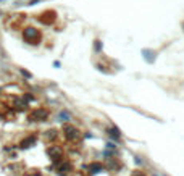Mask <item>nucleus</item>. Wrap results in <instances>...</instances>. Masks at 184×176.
Masks as SVG:
<instances>
[{"label": "nucleus", "instance_id": "1", "mask_svg": "<svg viewBox=\"0 0 184 176\" xmlns=\"http://www.w3.org/2000/svg\"><path fill=\"white\" fill-rule=\"evenodd\" d=\"M34 36L37 37V33L34 31L33 28H29V29H26V31H24V37L28 39V41H33V37H34Z\"/></svg>", "mask_w": 184, "mask_h": 176}]
</instances>
